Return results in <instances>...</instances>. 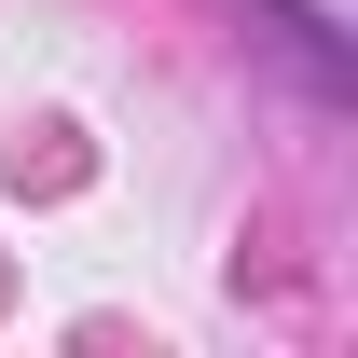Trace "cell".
Masks as SVG:
<instances>
[]
</instances>
